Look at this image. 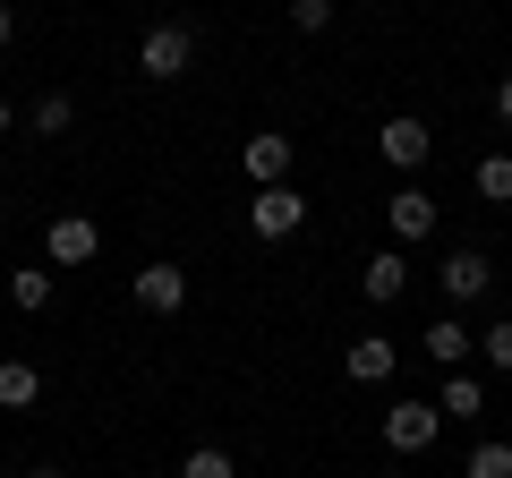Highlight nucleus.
I'll list each match as a JSON object with an SVG mask.
<instances>
[{
    "label": "nucleus",
    "mask_w": 512,
    "mask_h": 478,
    "mask_svg": "<svg viewBox=\"0 0 512 478\" xmlns=\"http://www.w3.org/2000/svg\"><path fill=\"white\" fill-rule=\"evenodd\" d=\"M461 478H512V444H470Z\"/></svg>",
    "instance_id": "obj_18"
},
{
    "label": "nucleus",
    "mask_w": 512,
    "mask_h": 478,
    "mask_svg": "<svg viewBox=\"0 0 512 478\" xmlns=\"http://www.w3.org/2000/svg\"><path fill=\"white\" fill-rule=\"evenodd\" d=\"M291 26H299V35H325V26H333V0H291Z\"/></svg>",
    "instance_id": "obj_21"
},
{
    "label": "nucleus",
    "mask_w": 512,
    "mask_h": 478,
    "mask_svg": "<svg viewBox=\"0 0 512 478\" xmlns=\"http://www.w3.org/2000/svg\"><path fill=\"white\" fill-rule=\"evenodd\" d=\"M9 308H26V316L52 308V265H18V274H9Z\"/></svg>",
    "instance_id": "obj_15"
},
{
    "label": "nucleus",
    "mask_w": 512,
    "mask_h": 478,
    "mask_svg": "<svg viewBox=\"0 0 512 478\" xmlns=\"http://www.w3.org/2000/svg\"><path fill=\"white\" fill-rule=\"evenodd\" d=\"M419 350H427V359H436V368H461V359H470V350H478V333H461V316H436V325L419 333Z\"/></svg>",
    "instance_id": "obj_12"
},
{
    "label": "nucleus",
    "mask_w": 512,
    "mask_h": 478,
    "mask_svg": "<svg viewBox=\"0 0 512 478\" xmlns=\"http://www.w3.org/2000/svg\"><path fill=\"white\" fill-rule=\"evenodd\" d=\"M43 248H52V265H94V248H103V231H94V214H52V231H43Z\"/></svg>",
    "instance_id": "obj_6"
},
{
    "label": "nucleus",
    "mask_w": 512,
    "mask_h": 478,
    "mask_svg": "<svg viewBox=\"0 0 512 478\" xmlns=\"http://www.w3.org/2000/svg\"><path fill=\"white\" fill-rule=\"evenodd\" d=\"M299 222H308V197H299L291 180H274V188H256V205H248V231H256V239H291Z\"/></svg>",
    "instance_id": "obj_3"
},
{
    "label": "nucleus",
    "mask_w": 512,
    "mask_h": 478,
    "mask_svg": "<svg viewBox=\"0 0 512 478\" xmlns=\"http://www.w3.org/2000/svg\"><path fill=\"white\" fill-rule=\"evenodd\" d=\"M342 368H350V385H384V376H393V342H384V333H359V342L342 350Z\"/></svg>",
    "instance_id": "obj_11"
},
{
    "label": "nucleus",
    "mask_w": 512,
    "mask_h": 478,
    "mask_svg": "<svg viewBox=\"0 0 512 478\" xmlns=\"http://www.w3.org/2000/svg\"><path fill=\"white\" fill-rule=\"evenodd\" d=\"M402 239H436V197L427 188H393V248Z\"/></svg>",
    "instance_id": "obj_10"
},
{
    "label": "nucleus",
    "mask_w": 512,
    "mask_h": 478,
    "mask_svg": "<svg viewBox=\"0 0 512 478\" xmlns=\"http://www.w3.org/2000/svg\"><path fill=\"white\" fill-rule=\"evenodd\" d=\"M495 120H504V129H512V77H504V86H495Z\"/></svg>",
    "instance_id": "obj_23"
},
{
    "label": "nucleus",
    "mask_w": 512,
    "mask_h": 478,
    "mask_svg": "<svg viewBox=\"0 0 512 478\" xmlns=\"http://www.w3.org/2000/svg\"><path fill=\"white\" fill-rule=\"evenodd\" d=\"M188 60H197V35H188L180 18H163L146 43H137V69L154 77V86H171V77H188Z\"/></svg>",
    "instance_id": "obj_1"
},
{
    "label": "nucleus",
    "mask_w": 512,
    "mask_h": 478,
    "mask_svg": "<svg viewBox=\"0 0 512 478\" xmlns=\"http://www.w3.org/2000/svg\"><path fill=\"white\" fill-rule=\"evenodd\" d=\"M436 436H444V410L436 402H393V410H384V444H393V453H427Z\"/></svg>",
    "instance_id": "obj_4"
},
{
    "label": "nucleus",
    "mask_w": 512,
    "mask_h": 478,
    "mask_svg": "<svg viewBox=\"0 0 512 478\" xmlns=\"http://www.w3.org/2000/svg\"><path fill=\"white\" fill-rule=\"evenodd\" d=\"M26 120H35V137H60V129H77V94H60V86H52L35 111H26Z\"/></svg>",
    "instance_id": "obj_16"
},
{
    "label": "nucleus",
    "mask_w": 512,
    "mask_h": 478,
    "mask_svg": "<svg viewBox=\"0 0 512 478\" xmlns=\"http://www.w3.org/2000/svg\"><path fill=\"white\" fill-rule=\"evenodd\" d=\"M359 291L376 299V308H393V299L410 291V257H402V248H376V257L359 265Z\"/></svg>",
    "instance_id": "obj_9"
},
{
    "label": "nucleus",
    "mask_w": 512,
    "mask_h": 478,
    "mask_svg": "<svg viewBox=\"0 0 512 478\" xmlns=\"http://www.w3.org/2000/svg\"><path fill=\"white\" fill-rule=\"evenodd\" d=\"M444 419H487V385H478L470 368H444V393H436Z\"/></svg>",
    "instance_id": "obj_13"
},
{
    "label": "nucleus",
    "mask_w": 512,
    "mask_h": 478,
    "mask_svg": "<svg viewBox=\"0 0 512 478\" xmlns=\"http://www.w3.org/2000/svg\"><path fill=\"white\" fill-rule=\"evenodd\" d=\"M239 171H248L256 188H274V180H291V137H282V129H256L248 146H239Z\"/></svg>",
    "instance_id": "obj_7"
},
{
    "label": "nucleus",
    "mask_w": 512,
    "mask_h": 478,
    "mask_svg": "<svg viewBox=\"0 0 512 478\" xmlns=\"http://www.w3.org/2000/svg\"><path fill=\"white\" fill-rule=\"evenodd\" d=\"M478 359H487L495 376H512V316H504V325H487V333H478Z\"/></svg>",
    "instance_id": "obj_19"
},
{
    "label": "nucleus",
    "mask_w": 512,
    "mask_h": 478,
    "mask_svg": "<svg viewBox=\"0 0 512 478\" xmlns=\"http://www.w3.org/2000/svg\"><path fill=\"white\" fill-rule=\"evenodd\" d=\"M137 308H154V316H180L188 308V274L171 257H154L146 274H137Z\"/></svg>",
    "instance_id": "obj_8"
},
{
    "label": "nucleus",
    "mask_w": 512,
    "mask_h": 478,
    "mask_svg": "<svg viewBox=\"0 0 512 478\" xmlns=\"http://www.w3.org/2000/svg\"><path fill=\"white\" fill-rule=\"evenodd\" d=\"M478 197H487V205H512V154H487V163H478Z\"/></svg>",
    "instance_id": "obj_17"
},
{
    "label": "nucleus",
    "mask_w": 512,
    "mask_h": 478,
    "mask_svg": "<svg viewBox=\"0 0 512 478\" xmlns=\"http://www.w3.org/2000/svg\"><path fill=\"white\" fill-rule=\"evenodd\" d=\"M376 154H384V163H393V171H419L427 154H436V129H427L419 111H393V120H384V129H376Z\"/></svg>",
    "instance_id": "obj_2"
},
{
    "label": "nucleus",
    "mask_w": 512,
    "mask_h": 478,
    "mask_svg": "<svg viewBox=\"0 0 512 478\" xmlns=\"http://www.w3.org/2000/svg\"><path fill=\"white\" fill-rule=\"evenodd\" d=\"M18 43V0H0V52Z\"/></svg>",
    "instance_id": "obj_22"
},
{
    "label": "nucleus",
    "mask_w": 512,
    "mask_h": 478,
    "mask_svg": "<svg viewBox=\"0 0 512 478\" xmlns=\"http://www.w3.org/2000/svg\"><path fill=\"white\" fill-rule=\"evenodd\" d=\"M436 282H444V299H453V308H478V299L495 291V265L478 257V248H453V257L436 265Z\"/></svg>",
    "instance_id": "obj_5"
},
{
    "label": "nucleus",
    "mask_w": 512,
    "mask_h": 478,
    "mask_svg": "<svg viewBox=\"0 0 512 478\" xmlns=\"http://www.w3.org/2000/svg\"><path fill=\"white\" fill-rule=\"evenodd\" d=\"M180 478H239V470H231V453H222V444H197V453L180 461Z\"/></svg>",
    "instance_id": "obj_20"
},
{
    "label": "nucleus",
    "mask_w": 512,
    "mask_h": 478,
    "mask_svg": "<svg viewBox=\"0 0 512 478\" xmlns=\"http://www.w3.org/2000/svg\"><path fill=\"white\" fill-rule=\"evenodd\" d=\"M26 478H60V470H52V461H35V470H26Z\"/></svg>",
    "instance_id": "obj_25"
},
{
    "label": "nucleus",
    "mask_w": 512,
    "mask_h": 478,
    "mask_svg": "<svg viewBox=\"0 0 512 478\" xmlns=\"http://www.w3.org/2000/svg\"><path fill=\"white\" fill-rule=\"evenodd\" d=\"M43 402V368L35 359H0V410H35Z\"/></svg>",
    "instance_id": "obj_14"
},
{
    "label": "nucleus",
    "mask_w": 512,
    "mask_h": 478,
    "mask_svg": "<svg viewBox=\"0 0 512 478\" xmlns=\"http://www.w3.org/2000/svg\"><path fill=\"white\" fill-rule=\"evenodd\" d=\"M9 129H18V103H9V94H0V137H9Z\"/></svg>",
    "instance_id": "obj_24"
}]
</instances>
